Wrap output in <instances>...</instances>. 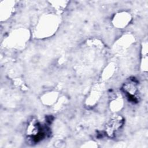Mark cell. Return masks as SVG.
Masks as SVG:
<instances>
[{
	"label": "cell",
	"mask_w": 148,
	"mask_h": 148,
	"mask_svg": "<svg viewBox=\"0 0 148 148\" xmlns=\"http://www.w3.org/2000/svg\"><path fill=\"white\" fill-rule=\"evenodd\" d=\"M138 84L134 79H130L129 81L124 84L123 90L129 101L132 103H137L139 101V93Z\"/></svg>",
	"instance_id": "3957f363"
},
{
	"label": "cell",
	"mask_w": 148,
	"mask_h": 148,
	"mask_svg": "<svg viewBox=\"0 0 148 148\" xmlns=\"http://www.w3.org/2000/svg\"><path fill=\"white\" fill-rule=\"evenodd\" d=\"M124 120L121 116L112 117L106 124L104 128L105 134L109 138H114L123 127Z\"/></svg>",
	"instance_id": "6da1fadb"
},
{
	"label": "cell",
	"mask_w": 148,
	"mask_h": 148,
	"mask_svg": "<svg viewBox=\"0 0 148 148\" xmlns=\"http://www.w3.org/2000/svg\"><path fill=\"white\" fill-rule=\"evenodd\" d=\"M47 127L41 124L38 121H35L30 124L28 130V136L32 142L38 143L46 137L47 130Z\"/></svg>",
	"instance_id": "7a4b0ae2"
}]
</instances>
